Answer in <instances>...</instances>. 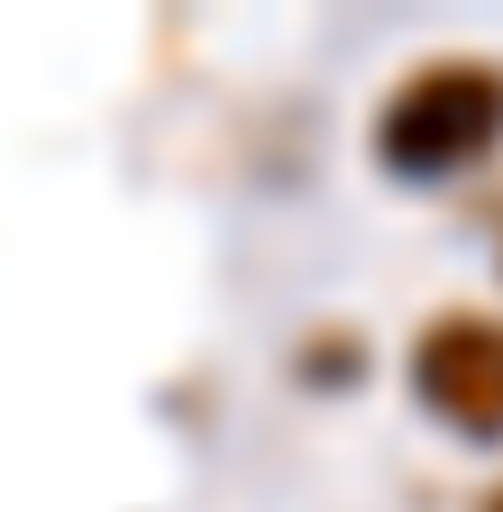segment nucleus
<instances>
[{
  "instance_id": "obj_3",
  "label": "nucleus",
  "mask_w": 503,
  "mask_h": 512,
  "mask_svg": "<svg viewBox=\"0 0 503 512\" xmlns=\"http://www.w3.org/2000/svg\"><path fill=\"white\" fill-rule=\"evenodd\" d=\"M476 512H503V485H494V494H485V503H476Z\"/></svg>"
},
{
  "instance_id": "obj_1",
  "label": "nucleus",
  "mask_w": 503,
  "mask_h": 512,
  "mask_svg": "<svg viewBox=\"0 0 503 512\" xmlns=\"http://www.w3.org/2000/svg\"><path fill=\"white\" fill-rule=\"evenodd\" d=\"M503 147V64L494 55H430L394 83L385 119H375V156L403 183L476 174Z\"/></svg>"
},
{
  "instance_id": "obj_2",
  "label": "nucleus",
  "mask_w": 503,
  "mask_h": 512,
  "mask_svg": "<svg viewBox=\"0 0 503 512\" xmlns=\"http://www.w3.org/2000/svg\"><path fill=\"white\" fill-rule=\"evenodd\" d=\"M412 394L449 430L494 439L503 430V320H485V311L421 320V339H412Z\"/></svg>"
}]
</instances>
